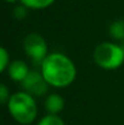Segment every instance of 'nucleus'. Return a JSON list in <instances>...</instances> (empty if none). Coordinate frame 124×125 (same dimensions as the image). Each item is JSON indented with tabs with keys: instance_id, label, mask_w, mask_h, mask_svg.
<instances>
[{
	"instance_id": "ddd939ff",
	"label": "nucleus",
	"mask_w": 124,
	"mask_h": 125,
	"mask_svg": "<svg viewBox=\"0 0 124 125\" xmlns=\"http://www.w3.org/2000/svg\"><path fill=\"white\" fill-rule=\"evenodd\" d=\"M10 97H11V95H10V91H9L7 86L5 84H1L0 85V100H1V103L2 104H5V103L7 104Z\"/></svg>"
},
{
	"instance_id": "9b49d317",
	"label": "nucleus",
	"mask_w": 124,
	"mask_h": 125,
	"mask_svg": "<svg viewBox=\"0 0 124 125\" xmlns=\"http://www.w3.org/2000/svg\"><path fill=\"white\" fill-rule=\"evenodd\" d=\"M10 53L5 47L0 49V72H5L10 64Z\"/></svg>"
},
{
	"instance_id": "1a4fd4ad",
	"label": "nucleus",
	"mask_w": 124,
	"mask_h": 125,
	"mask_svg": "<svg viewBox=\"0 0 124 125\" xmlns=\"http://www.w3.org/2000/svg\"><path fill=\"white\" fill-rule=\"evenodd\" d=\"M20 2L29 10H43L51 6L55 0H21Z\"/></svg>"
},
{
	"instance_id": "4468645a",
	"label": "nucleus",
	"mask_w": 124,
	"mask_h": 125,
	"mask_svg": "<svg viewBox=\"0 0 124 125\" xmlns=\"http://www.w3.org/2000/svg\"><path fill=\"white\" fill-rule=\"evenodd\" d=\"M6 2H11V4H13V2H17V1H21V0H5Z\"/></svg>"
},
{
	"instance_id": "f03ea898",
	"label": "nucleus",
	"mask_w": 124,
	"mask_h": 125,
	"mask_svg": "<svg viewBox=\"0 0 124 125\" xmlns=\"http://www.w3.org/2000/svg\"><path fill=\"white\" fill-rule=\"evenodd\" d=\"M10 115L20 124H32L38 117V106L35 97L26 91H17L11 95L7 102Z\"/></svg>"
},
{
	"instance_id": "6e6552de",
	"label": "nucleus",
	"mask_w": 124,
	"mask_h": 125,
	"mask_svg": "<svg viewBox=\"0 0 124 125\" xmlns=\"http://www.w3.org/2000/svg\"><path fill=\"white\" fill-rule=\"evenodd\" d=\"M110 35L114 40L124 42V20H117L110 26Z\"/></svg>"
},
{
	"instance_id": "f8f14e48",
	"label": "nucleus",
	"mask_w": 124,
	"mask_h": 125,
	"mask_svg": "<svg viewBox=\"0 0 124 125\" xmlns=\"http://www.w3.org/2000/svg\"><path fill=\"white\" fill-rule=\"evenodd\" d=\"M28 11H29V9L21 4V5H18V6H16V7H15V10H13V16H15V18H16V20L22 21L23 18H26V17H27Z\"/></svg>"
},
{
	"instance_id": "0eeeda50",
	"label": "nucleus",
	"mask_w": 124,
	"mask_h": 125,
	"mask_svg": "<svg viewBox=\"0 0 124 125\" xmlns=\"http://www.w3.org/2000/svg\"><path fill=\"white\" fill-rule=\"evenodd\" d=\"M44 107L47 114L58 115V113H61L65 108V100L58 94H49L45 97Z\"/></svg>"
},
{
	"instance_id": "423d86ee",
	"label": "nucleus",
	"mask_w": 124,
	"mask_h": 125,
	"mask_svg": "<svg viewBox=\"0 0 124 125\" xmlns=\"http://www.w3.org/2000/svg\"><path fill=\"white\" fill-rule=\"evenodd\" d=\"M7 75L10 77L11 80L16 82V83H22L27 75L31 73V69L27 64V62L22 61V60H13L11 61V63L7 67Z\"/></svg>"
},
{
	"instance_id": "20e7f679",
	"label": "nucleus",
	"mask_w": 124,
	"mask_h": 125,
	"mask_svg": "<svg viewBox=\"0 0 124 125\" xmlns=\"http://www.w3.org/2000/svg\"><path fill=\"white\" fill-rule=\"evenodd\" d=\"M23 50L26 55L39 66L50 53L46 40L38 33H31L23 39Z\"/></svg>"
},
{
	"instance_id": "39448f33",
	"label": "nucleus",
	"mask_w": 124,
	"mask_h": 125,
	"mask_svg": "<svg viewBox=\"0 0 124 125\" xmlns=\"http://www.w3.org/2000/svg\"><path fill=\"white\" fill-rule=\"evenodd\" d=\"M21 86L23 91L31 94L33 97L45 96L50 87V85L44 79L40 71H31L27 78L21 83Z\"/></svg>"
},
{
	"instance_id": "9d476101",
	"label": "nucleus",
	"mask_w": 124,
	"mask_h": 125,
	"mask_svg": "<svg viewBox=\"0 0 124 125\" xmlns=\"http://www.w3.org/2000/svg\"><path fill=\"white\" fill-rule=\"evenodd\" d=\"M37 125H65V122L58 115L46 114L45 117L40 118V120L38 122Z\"/></svg>"
},
{
	"instance_id": "7ed1b4c3",
	"label": "nucleus",
	"mask_w": 124,
	"mask_h": 125,
	"mask_svg": "<svg viewBox=\"0 0 124 125\" xmlns=\"http://www.w3.org/2000/svg\"><path fill=\"white\" fill-rule=\"evenodd\" d=\"M92 58L94 62L102 69H117L124 63V47L113 42H101L95 47Z\"/></svg>"
},
{
	"instance_id": "f257e3e1",
	"label": "nucleus",
	"mask_w": 124,
	"mask_h": 125,
	"mask_svg": "<svg viewBox=\"0 0 124 125\" xmlns=\"http://www.w3.org/2000/svg\"><path fill=\"white\" fill-rule=\"evenodd\" d=\"M39 67L44 79L52 87H67L77 78L74 62L62 52H50Z\"/></svg>"
}]
</instances>
